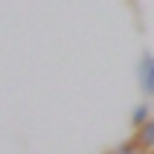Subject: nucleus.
I'll list each match as a JSON object with an SVG mask.
<instances>
[{"instance_id":"nucleus-2","label":"nucleus","mask_w":154,"mask_h":154,"mask_svg":"<svg viewBox=\"0 0 154 154\" xmlns=\"http://www.w3.org/2000/svg\"><path fill=\"white\" fill-rule=\"evenodd\" d=\"M131 137H134V143H137L140 148H143V151H151L154 148V116L151 119L146 122V125H140V128H134V134H131Z\"/></svg>"},{"instance_id":"nucleus-4","label":"nucleus","mask_w":154,"mask_h":154,"mask_svg":"<svg viewBox=\"0 0 154 154\" xmlns=\"http://www.w3.org/2000/svg\"><path fill=\"white\" fill-rule=\"evenodd\" d=\"M111 151H113V154H146L143 148L137 146V143H134V137H128L125 143H119V146H116V148H111Z\"/></svg>"},{"instance_id":"nucleus-5","label":"nucleus","mask_w":154,"mask_h":154,"mask_svg":"<svg viewBox=\"0 0 154 154\" xmlns=\"http://www.w3.org/2000/svg\"><path fill=\"white\" fill-rule=\"evenodd\" d=\"M102 154H113V151H102Z\"/></svg>"},{"instance_id":"nucleus-6","label":"nucleus","mask_w":154,"mask_h":154,"mask_svg":"<svg viewBox=\"0 0 154 154\" xmlns=\"http://www.w3.org/2000/svg\"><path fill=\"white\" fill-rule=\"evenodd\" d=\"M148 154H154V148H151V151H148Z\"/></svg>"},{"instance_id":"nucleus-7","label":"nucleus","mask_w":154,"mask_h":154,"mask_svg":"<svg viewBox=\"0 0 154 154\" xmlns=\"http://www.w3.org/2000/svg\"><path fill=\"white\" fill-rule=\"evenodd\" d=\"M151 99H154V96H151Z\"/></svg>"},{"instance_id":"nucleus-1","label":"nucleus","mask_w":154,"mask_h":154,"mask_svg":"<svg viewBox=\"0 0 154 154\" xmlns=\"http://www.w3.org/2000/svg\"><path fill=\"white\" fill-rule=\"evenodd\" d=\"M137 76H140V90H143L146 96H154V55L148 50L140 55Z\"/></svg>"},{"instance_id":"nucleus-3","label":"nucleus","mask_w":154,"mask_h":154,"mask_svg":"<svg viewBox=\"0 0 154 154\" xmlns=\"http://www.w3.org/2000/svg\"><path fill=\"white\" fill-rule=\"evenodd\" d=\"M151 119V102H140L134 111H131V128H140Z\"/></svg>"}]
</instances>
